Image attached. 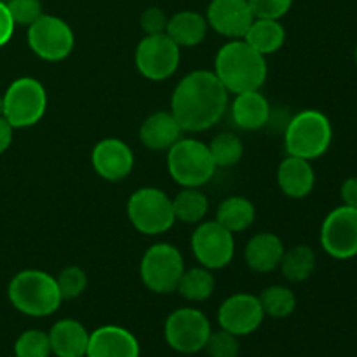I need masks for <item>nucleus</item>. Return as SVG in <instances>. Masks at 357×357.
I'll return each instance as SVG.
<instances>
[{
    "label": "nucleus",
    "instance_id": "nucleus-16",
    "mask_svg": "<svg viewBox=\"0 0 357 357\" xmlns=\"http://www.w3.org/2000/svg\"><path fill=\"white\" fill-rule=\"evenodd\" d=\"M208 26L222 37L244 38L255 21L248 0H211L206 10Z\"/></svg>",
    "mask_w": 357,
    "mask_h": 357
},
{
    "label": "nucleus",
    "instance_id": "nucleus-38",
    "mask_svg": "<svg viewBox=\"0 0 357 357\" xmlns=\"http://www.w3.org/2000/svg\"><path fill=\"white\" fill-rule=\"evenodd\" d=\"M340 195L345 206L357 209V176L347 178V180L342 183Z\"/></svg>",
    "mask_w": 357,
    "mask_h": 357
},
{
    "label": "nucleus",
    "instance_id": "nucleus-29",
    "mask_svg": "<svg viewBox=\"0 0 357 357\" xmlns=\"http://www.w3.org/2000/svg\"><path fill=\"white\" fill-rule=\"evenodd\" d=\"M258 298H260L265 317L268 316L272 319H286L296 309L295 293L286 286H268Z\"/></svg>",
    "mask_w": 357,
    "mask_h": 357
},
{
    "label": "nucleus",
    "instance_id": "nucleus-13",
    "mask_svg": "<svg viewBox=\"0 0 357 357\" xmlns=\"http://www.w3.org/2000/svg\"><path fill=\"white\" fill-rule=\"evenodd\" d=\"M321 246L337 260L357 255V209L340 206L324 218L321 227Z\"/></svg>",
    "mask_w": 357,
    "mask_h": 357
},
{
    "label": "nucleus",
    "instance_id": "nucleus-5",
    "mask_svg": "<svg viewBox=\"0 0 357 357\" xmlns=\"http://www.w3.org/2000/svg\"><path fill=\"white\" fill-rule=\"evenodd\" d=\"M216 169L209 146L201 139L180 138L167 150V171L181 188H201L215 176Z\"/></svg>",
    "mask_w": 357,
    "mask_h": 357
},
{
    "label": "nucleus",
    "instance_id": "nucleus-15",
    "mask_svg": "<svg viewBox=\"0 0 357 357\" xmlns=\"http://www.w3.org/2000/svg\"><path fill=\"white\" fill-rule=\"evenodd\" d=\"M91 164L100 178L107 181H122L135 167V153L131 146L119 138H105L94 145Z\"/></svg>",
    "mask_w": 357,
    "mask_h": 357
},
{
    "label": "nucleus",
    "instance_id": "nucleus-9",
    "mask_svg": "<svg viewBox=\"0 0 357 357\" xmlns=\"http://www.w3.org/2000/svg\"><path fill=\"white\" fill-rule=\"evenodd\" d=\"M28 45L31 52L49 63L68 58L75 47V35L65 20L51 14H42L28 26Z\"/></svg>",
    "mask_w": 357,
    "mask_h": 357
},
{
    "label": "nucleus",
    "instance_id": "nucleus-22",
    "mask_svg": "<svg viewBox=\"0 0 357 357\" xmlns=\"http://www.w3.org/2000/svg\"><path fill=\"white\" fill-rule=\"evenodd\" d=\"M230 114L237 128L244 131H258L267 126L271 119V103L260 93V89L248 91V93L236 94L230 105Z\"/></svg>",
    "mask_w": 357,
    "mask_h": 357
},
{
    "label": "nucleus",
    "instance_id": "nucleus-7",
    "mask_svg": "<svg viewBox=\"0 0 357 357\" xmlns=\"http://www.w3.org/2000/svg\"><path fill=\"white\" fill-rule=\"evenodd\" d=\"M47 110L45 87L33 77H20L7 87L2 96V115L14 129L38 124Z\"/></svg>",
    "mask_w": 357,
    "mask_h": 357
},
{
    "label": "nucleus",
    "instance_id": "nucleus-6",
    "mask_svg": "<svg viewBox=\"0 0 357 357\" xmlns=\"http://www.w3.org/2000/svg\"><path fill=\"white\" fill-rule=\"evenodd\" d=\"M129 223L143 236H160L173 229V201L166 192L155 187H142L128 201Z\"/></svg>",
    "mask_w": 357,
    "mask_h": 357
},
{
    "label": "nucleus",
    "instance_id": "nucleus-20",
    "mask_svg": "<svg viewBox=\"0 0 357 357\" xmlns=\"http://www.w3.org/2000/svg\"><path fill=\"white\" fill-rule=\"evenodd\" d=\"M51 354L56 357H84L89 345V331L77 319H59L47 331Z\"/></svg>",
    "mask_w": 357,
    "mask_h": 357
},
{
    "label": "nucleus",
    "instance_id": "nucleus-23",
    "mask_svg": "<svg viewBox=\"0 0 357 357\" xmlns=\"http://www.w3.org/2000/svg\"><path fill=\"white\" fill-rule=\"evenodd\" d=\"M208 21L197 10H180L167 21L166 33L178 47H195L208 35Z\"/></svg>",
    "mask_w": 357,
    "mask_h": 357
},
{
    "label": "nucleus",
    "instance_id": "nucleus-24",
    "mask_svg": "<svg viewBox=\"0 0 357 357\" xmlns=\"http://www.w3.org/2000/svg\"><path fill=\"white\" fill-rule=\"evenodd\" d=\"M255 218H257V209L253 202L241 195H232L220 202L215 220L229 232L239 234L250 229L255 223Z\"/></svg>",
    "mask_w": 357,
    "mask_h": 357
},
{
    "label": "nucleus",
    "instance_id": "nucleus-30",
    "mask_svg": "<svg viewBox=\"0 0 357 357\" xmlns=\"http://www.w3.org/2000/svg\"><path fill=\"white\" fill-rule=\"evenodd\" d=\"M208 146L216 167H220V169L234 167L241 162L244 155L243 142L234 132H220L211 139Z\"/></svg>",
    "mask_w": 357,
    "mask_h": 357
},
{
    "label": "nucleus",
    "instance_id": "nucleus-2",
    "mask_svg": "<svg viewBox=\"0 0 357 357\" xmlns=\"http://www.w3.org/2000/svg\"><path fill=\"white\" fill-rule=\"evenodd\" d=\"M213 73L229 94L258 91L267 80V59L244 38H234L218 49Z\"/></svg>",
    "mask_w": 357,
    "mask_h": 357
},
{
    "label": "nucleus",
    "instance_id": "nucleus-32",
    "mask_svg": "<svg viewBox=\"0 0 357 357\" xmlns=\"http://www.w3.org/2000/svg\"><path fill=\"white\" fill-rule=\"evenodd\" d=\"M56 284H58L59 295H61L63 302H70V300H75L86 291L87 288V274L84 268L72 265V267H66L56 275Z\"/></svg>",
    "mask_w": 357,
    "mask_h": 357
},
{
    "label": "nucleus",
    "instance_id": "nucleus-37",
    "mask_svg": "<svg viewBox=\"0 0 357 357\" xmlns=\"http://www.w3.org/2000/svg\"><path fill=\"white\" fill-rule=\"evenodd\" d=\"M14 28H16V23H14L13 16H10L6 2L0 0V47H3L13 38Z\"/></svg>",
    "mask_w": 357,
    "mask_h": 357
},
{
    "label": "nucleus",
    "instance_id": "nucleus-10",
    "mask_svg": "<svg viewBox=\"0 0 357 357\" xmlns=\"http://www.w3.org/2000/svg\"><path fill=\"white\" fill-rule=\"evenodd\" d=\"M211 331V324L206 314L194 307L173 310L164 323L166 344L180 354H195L204 351Z\"/></svg>",
    "mask_w": 357,
    "mask_h": 357
},
{
    "label": "nucleus",
    "instance_id": "nucleus-34",
    "mask_svg": "<svg viewBox=\"0 0 357 357\" xmlns=\"http://www.w3.org/2000/svg\"><path fill=\"white\" fill-rule=\"evenodd\" d=\"M6 6L14 23L21 24V26H30L37 17L44 14L40 0H7Z\"/></svg>",
    "mask_w": 357,
    "mask_h": 357
},
{
    "label": "nucleus",
    "instance_id": "nucleus-41",
    "mask_svg": "<svg viewBox=\"0 0 357 357\" xmlns=\"http://www.w3.org/2000/svg\"><path fill=\"white\" fill-rule=\"evenodd\" d=\"M84 357H86V356H84Z\"/></svg>",
    "mask_w": 357,
    "mask_h": 357
},
{
    "label": "nucleus",
    "instance_id": "nucleus-18",
    "mask_svg": "<svg viewBox=\"0 0 357 357\" xmlns=\"http://www.w3.org/2000/svg\"><path fill=\"white\" fill-rule=\"evenodd\" d=\"M284 250L281 237L275 234H255L244 248V261L257 274H271L279 268Z\"/></svg>",
    "mask_w": 357,
    "mask_h": 357
},
{
    "label": "nucleus",
    "instance_id": "nucleus-19",
    "mask_svg": "<svg viewBox=\"0 0 357 357\" xmlns=\"http://www.w3.org/2000/svg\"><path fill=\"white\" fill-rule=\"evenodd\" d=\"M183 136V129L171 112H153L139 128V142L153 152H167Z\"/></svg>",
    "mask_w": 357,
    "mask_h": 357
},
{
    "label": "nucleus",
    "instance_id": "nucleus-35",
    "mask_svg": "<svg viewBox=\"0 0 357 357\" xmlns=\"http://www.w3.org/2000/svg\"><path fill=\"white\" fill-rule=\"evenodd\" d=\"M255 20H281L289 13L293 0H248Z\"/></svg>",
    "mask_w": 357,
    "mask_h": 357
},
{
    "label": "nucleus",
    "instance_id": "nucleus-39",
    "mask_svg": "<svg viewBox=\"0 0 357 357\" xmlns=\"http://www.w3.org/2000/svg\"><path fill=\"white\" fill-rule=\"evenodd\" d=\"M14 138V128L7 122L3 115H0V155L10 146Z\"/></svg>",
    "mask_w": 357,
    "mask_h": 357
},
{
    "label": "nucleus",
    "instance_id": "nucleus-12",
    "mask_svg": "<svg viewBox=\"0 0 357 357\" xmlns=\"http://www.w3.org/2000/svg\"><path fill=\"white\" fill-rule=\"evenodd\" d=\"M190 246L199 265L209 271L225 268L236 255L234 234L220 225L216 220L197 223V229L190 237Z\"/></svg>",
    "mask_w": 357,
    "mask_h": 357
},
{
    "label": "nucleus",
    "instance_id": "nucleus-26",
    "mask_svg": "<svg viewBox=\"0 0 357 357\" xmlns=\"http://www.w3.org/2000/svg\"><path fill=\"white\" fill-rule=\"evenodd\" d=\"M171 201H173V211L176 222L197 225V223L204 222V216L208 215L209 199L197 187L181 188Z\"/></svg>",
    "mask_w": 357,
    "mask_h": 357
},
{
    "label": "nucleus",
    "instance_id": "nucleus-3",
    "mask_svg": "<svg viewBox=\"0 0 357 357\" xmlns=\"http://www.w3.org/2000/svg\"><path fill=\"white\" fill-rule=\"evenodd\" d=\"M7 296L17 312L30 317H47L61 305L54 275L37 268L21 271L10 279Z\"/></svg>",
    "mask_w": 357,
    "mask_h": 357
},
{
    "label": "nucleus",
    "instance_id": "nucleus-27",
    "mask_svg": "<svg viewBox=\"0 0 357 357\" xmlns=\"http://www.w3.org/2000/svg\"><path fill=\"white\" fill-rule=\"evenodd\" d=\"M317 265L316 253L307 244H296V246L284 250L282 260L279 264L282 275L289 282H303L314 274Z\"/></svg>",
    "mask_w": 357,
    "mask_h": 357
},
{
    "label": "nucleus",
    "instance_id": "nucleus-8",
    "mask_svg": "<svg viewBox=\"0 0 357 357\" xmlns=\"http://www.w3.org/2000/svg\"><path fill=\"white\" fill-rule=\"evenodd\" d=\"M185 271L183 255L169 243H157L143 253L139 278L149 291L157 295L174 293Z\"/></svg>",
    "mask_w": 357,
    "mask_h": 357
},
{
    "label": "nucleus",
    "instance_id": "nucleus-33",
    "mask_svg": "<svg viewBox=\"0 0 357 357\" xmlns=\"http://www.w3.org/2000/svg\"><path fill=\"white\" fill-rule=\"evenodd\" d=\"M204 351L209 357H237L241 352L239 337L220 328L218 331H211Z\"/></svg>",
    "mask_w": 357,
    "mask_h": 357
},
{
    "label": "nucleus",
    "instance_id": "nucleus-25",
    "mask_svg": "<svg viewBox=\"0 0 357 357\" xmlns=\"http://www.w3.org/2000/svg\"><path fill=\"white\" fill-rule=\"evenodd\" d=\"M244 40L258 51L268 56L278 52L286 42V30L278 20H255L250 30L244 35Z\"/></svg>",
    "mask_w": 357,
    "mask_h": 357
},
{
    "label": "nucleus",
    "instance_id": "nucleus-36",
    "mask_svg": "<svg viewBox=\"0 0 357 357\" xmlns=\"http://www.w3.org/2000/svg\"><path fill=\"white\" fill-rule=\"evenodd\" d=\"M167 21H169V16L160 7H149L143 10L142 17H139V26L145 35L166 33Z\"/></svg>",
    "mask_w": 357,
    "mask_h": 357
},
{
    "label": "nucleus",
    "instance_id": "nucleus-14",
    "mask_svg": "<svg viewBox=\"0 0 357 357\" xmlns=\"http://www.w3.org/2000/svg\"><path fill=\"white\" fill-rule=\"evenodd\" d=\"M265 319L260 298L250 293H236L223 300L218 309V324L222 330L246 337L255 333Z\"/></svg>",
    "mask_w": 357,
    "mask_h": 357
},
{
    "label": "nucleus",
    "instance_id": "nucleus-21",
    "mask_svg": "<svg viewBox=\"0 0 357 357\" xmlns=\"http://www.w3.org/2000/svg\"><path fill=\"white\" fill-rule=\"evenodd\" d=\"M278 183L289 199H303L314 190L316 173L310 160L288 155L278 167Z\"/></svg>",
    "mask_w": 357,
    "mask_h": 357
},
{
    "label": "nucleus",
    "instance_id": "nucleus-31",
    "mask_svg": "<svg viewBox=\"0 0 357 357\" xmlns=\"http://www.w3.org/2000/svg\"><path fill=\"white\" fill-rule=\"evenodd\" d=\"M14 356L16 357H49L51 356V344L49 335L42 330H26L17 337L14 344Z\"/></svg>",
    "mask_w": 357,
    "mask_h": 357
},
{
    "label": "nucleus",
    "instance_id": "nucleus-28",
    "mask_svg": "<svg viewBox=\"0 0 357 357\" xmlns=\"http://www.w3.org/2000/svg\"><path fill=\"white\" fill-rule=\"evenodd\" d=\"M215 275L213 271L202 267H192L185 268L183 274H181L180 282H178L176 291L183 296L187 302L199 303L206 302L208 298H211V295L215 293Z\"/></svg>",
    "mask_w": 357,
    "mask_h": 357
},
{
    "label": "nucleus",
    "instance_id": "nucleus-17",
    "mask_svg": "<svg viewBox=\"0 0 357 357\" xmlns=\"http://www.w3.org/2000/svg\"><path fill=\"white\" fill-rule=\"evenodd\" d=\"M139 342L117 324H105L89 335L86 357H139Z\"/></svg>",
    "mask_w": 357,
    "mask_h": 357
},
{
    "label": "nucleus",
    "instance_id": "nucleus-4",
    "mask_svg": "<svg viewBox=\"0 0 357 357\" xmlns=\"http://www.w3.org/2000/svg\"><path fill=\"white\" fill-rule=\"evenodd\" d=\"M333 139L331 122L323 112L302 110L289 119L284 129V149L288 155L305 160L319 159Z\"/></svg>",
    "mask_w": 357,
    "mask_h": 357
},
{
    "label": "nucleus",
    "instance_id": "nucleus-11",
    "mask_svg": "<svg viewBox=\"0 0 357 357\" xmlns=\"http://www.w3.org/2000/svg\"><path fill=\"white\" fill-rule=\"evenodd\" d=\"M181 61V49L167 33L145 35L136 45L135 65L145 79L160 82L176 73Z\"/></svg>",
    "mask_w": 357,
    "mask_h": 357
},
{
    "label": "nucleus",
    "instance_id": "nucleus-1",
    "mask_svg": "<svg viewBox=\"0 0 357 357\" xmlns=\"http://www.w3.org/2000/svg\"><path fill=\"white\" fill-rule=\"evenodd\" d=\"M229 108V91L209 70H194L176 84L171 114L183 132H202L220 122Z\"/></svg>",
    "mask_w": 357,
    "mask_h": 357
},
{
    "label": "nucleus",
    "instance_id": "nucleus-40",
    "mask_svg": "<svg viewBox=\"0 0 357 357\" xmlns=\"http://www.w3.org/2000/svg\"><path fill=\"white\" fill-rule=\"evenodd\" d=\"M354 56H356V63H357V47H356V52H354Z\"/></svg>",
    "mask_w": 357,
    "mask_h": 357
}]
</instances>
